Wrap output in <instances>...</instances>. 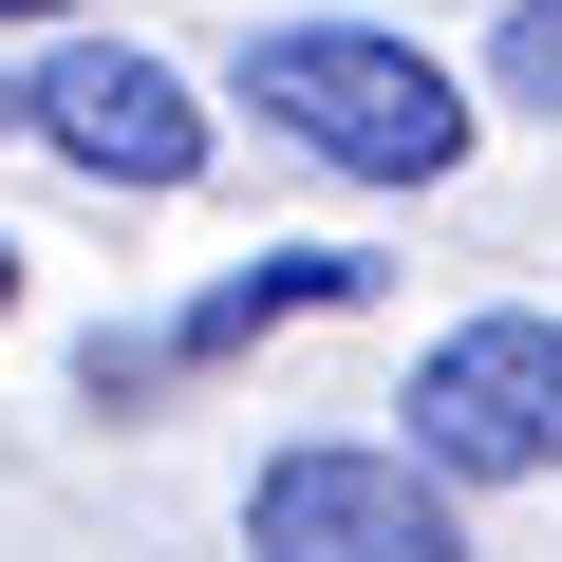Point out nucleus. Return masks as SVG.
<instances>
[{
    "mask_svg": "<svg viewBox=\"0 0 562 562\" xmlns=\"http://www.w3.org/2000/svg\"><path fill=\"white\" fill-rule=\"evenodd\" d=\"M244 562H469V543H450V487L413 450H262Z\"/></svg>",
    "mask_w": 562,
    "mask_h": 562,
    "instance_id": "nucleus-3",
    "label": "nucleus"
},
{
    "mask_svg": "<svg viewBox=\"0 0 562 562\" xmlns=\"http://www.w3.org/2000/svg\"><path fill=\"white\" fill-rule=\"evenodd\" d=\"M487 94H506V113H562V0H506V38H487Z\"/></svg>",
    "mask_w": 562,
    "mask_h": 562,
    "instance_id": "nucleus-6",
    "label": "nucleus"
},
{
    "mask_svg": "<svg viewBox=\"0 0 562 562\" xmlns=\"http://www.w3.org/2000/svg\"><path fill=\"white\" fill-rule=\"evenodd\" d=\"M0 20H76V0H0Z\"/></svg>",
    "mask_w": 562,
    "mask_h": 562,
    "instance_id": "nucleus-7",
    "label": "nucleus"
},
{
    "mask_svg": "<svg viewBox=\"0 0 562 562\" xmlns=\"http://www.w3.org/2000/svg\"><path fill=\"white\" fill-rule=\"evenodd\" d=\"M0 301H20V244H0Z\"/></svg>",
    "mask_w": 562,
    "mask_h": 562,
    "instance_id": "nucleus-8",
    "label": "nucleus"
},
{
    "mask_svg": "<svg viewBox=\"0 0 562 562\" xmlns=\"http://www.w3.org/2000/svg\"><path fill=\"white\" fill-rule=\"evenodd\" d=\"M413 469L431 487H543L562 469V319H450L431 357H413Z\"/></svg>",
    "mask_w": 562,
    "mask_h": 562,
    "instance_id": "nucleus-2",
    "label": "nucleus"
},
{
    "mask_svg": "<svg viewBox=\"0 0 562 562\" xmlns=\"http://www.w3.org/2000/svg\"><path fill=\"white\" fill-rule=\"evenodd\" d=\"M0 132H20V94H0Z\"/></svg>",
    "mask_w": 562,
    "mask_h": 562,
    "instance_id": "nucleus-9",
    "label": "nucleus"
},
{
    "mask_svg": "<svg viewBox=\"0 0 562 562\" xmlns=\"http://www.w3.org/2000/svg\"><path fill=\"white\" fill-rule=\"evenodd\" d=\"M20 132H38L76 188H206V94H188L169 57H132V38H76V57H38Z\"/></svg>",
    "mask_w": 562,
    "mask_h": 562,
    "instance_id": "nucleus-4",
    "label": "nucleus"
},
{
    "mask_svg": "<svg viewBox=\"0 0 562 562\" xmlns=\"http://www.w3.org/2000/svg\"><path fill=\"white\" fill-rule=\"evenodd\" d=\"M357 244H281V262H244V281H206V301L169 319V338H94V413H132L150 375H206V357H244V338H281V319H338L357 301Z\"/></svg>",
    "mask_w": 562,
    "mask_h": 562,
    "instance_id": "nucleus-5",
    "label": "nucleus"
},
{
    "mask_svg": "<svg viewBox=\"0 0 562 562\" xmlns=\"http://www.w3.org/2000/svg\"><path fill=\"white\" fill-rule=\"evenodd\" d=\"M244 113H262L281 150L357 169V188H431V169H469V94H450V57H413V38H375V20H262V38H244Z\"/></svg>",
    "mask_w": 562,
    "mask_h": 562,
    "instance_id": "nucleus-1",
    "label": "nucleus"
}]
</instances>
